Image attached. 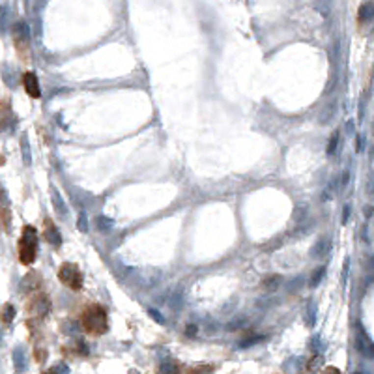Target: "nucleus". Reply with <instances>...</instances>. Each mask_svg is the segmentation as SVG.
<instances>
[{
  "label": "nucleus",
  "mask_w": 374,
  "mask_h": 374,
  "mask_svg": "<svg viewBox=\"0 0 374 374\" xmlns=\"http://www.w3.org/2000/svg\"><path fill=\"white\" fill-rule=\"evenodd\" d=\"M96 225H98V228L101 230V232H107L108 228L112 227V221H110V219H107V217L99 215L98 219H96Z\"/></svg>",
  "instance_id": "18"
},
{
  "label": "nucleus",
  "mask_w": 374,
  "mask_h": 374,
  "mask_svg": "<svg viewBox=\"0 0 374 374\" xmlns=\"http://www.w3.org/2000/svg\"><path fill=\"white\" fill-rule=\"evenodd\" d=\"M38 253V232L36 228L27 225L23 228V236L19 240V258L23 264H32Z\"/></svg>",
  "instance_id": "2"
},
{
  "label": "nucleus",
  "mask_w": 374,
  "mask_h": 374,
  "mask_svg": "<svg viewBox=\"0 0 374 374\" xmlns=\"http://www.w3.org/2000/svg\"><path fill=\"white\" fill-rule=\"evenodd\" d=\"M333 114H335V105H327L324 112L320 114V122H322V124L329 122V118H333Z\"/></svg>",
  "instance_id": "22"
},
{
  "label": "nucleus",
  "mask_w": 374,
  "mask_h": 374,
  "mask_svg": "<svg viewBox=\"0 0 374 374\" xmlns=\"http://www.w3.org/2000/svg\"><path fill=\"white\" fill-rule=\"evenodd\" d=\"M51 309L49 305V297L45 294H38L28 305V313H34L36 316H43Z\"/></svg>",
  "instance_id": "4"
},
{
  "label": "nucleus",
  "mask_w": 374,
  "mask_h": 374,
  "mask_svg": "<svg viewBox=\"0 0 374 374\" xmlns=\"http://www.w3.org/2000/svg\"><path fill=\"white\" fill-rule=\"evenodd\" d=\"M28 41V27L21 21L15 25V43H27Z\"/></svg>",
  "instance_id": "8"
},
{
  "label": "nucleus",
  "mask_w": 374,
  "mask_h": 374,
  "mask_svg": "<svg viewBox=\"0 0 374 374\" xmlns=\"http://www.w3.org/2000/svg\"><path fill=\"white\" fill-rule=\"evenodd\" d=\"M25 90H27V94H28L30 98H40L41 96V90H40V82H38V77H36V73H27L25 75Z\"/></svg>",
  "instance_id": "6"
},
{
  "label": "nucleus",
  "mask_w": 374,
  "mask_h": 374,
  "mask_svg": "<svg viewBox=\"0 0 374 374\" xmlns=\"http://www.w3.org/2000/svg\"><path fill=\"white\" fill-rule=\"evenodd\" d=\"M208 371H210V367H198V371L197 369H193L189 374H202V373H208Z\"/></svg>",
  "instance_id": "28"
},
{
  "label": "nucleus",
  "mask_w": 374,
  "mask_h": 374,
  "mask_svg": "<svg viewBox=\"0 0 374 374\" xmlns=\"http://www.w3.org/2000/svg\"><path fill=\"white\" fill-rule=\"evenodd\" d=\"M68 373H69V369L66 367V365H56V367L49 369L45 374H68Z\"/></svg>",
  "instance_id": "24"
},
{
  "label": "nucleus",
  "mask_w": 374,
  "mask_h": 374,
  "mask_svg": "<svg viewBox=\"0 0 374 374\" xmlns=\"http://www.w3.org/2000/svg\"><path fill=\"white\" fill-rule=\"evenodd\" d=\"M324 273H325V267H318L315 273H313V277H311L309 286H311V288H315L316 285H320V281L324 279Z\"/></svg>",
  "instance_id": "17"
},
{
  "label": "nucleus",
  "mask_w": 374,
  "mask_h": 374,
  "mask_svg": "<svg viewBox=\"0 0 374 374\" xmlns=\"http://www.w3.org/2000/svg\"><path fill=\"white\" fill-rule=\"evenodd\" d=\"M348 217H350V206H345V215H343V223L348 221Z\"/></svg>",
  "instance_id": "30"
},
{
  "label": "nucleus",
  "mask_w": 374,
  "mask_h": 374,
  "mask_svg": "<svg viewBox=\"0 0 374 374\" xmlns=\"http://www.w3.org/2000/svg\"><path fill=\"white\" fill-rule=\"evenodd\" d=\"M51 193H53V204H54V208L60 212V215H66V214H68V210H66V206H64V202L60 200L58 191L53 187V189H51Z\"/></svg>",
  "instance_id": "11"
},
{
  "label": "nucleus",
  "mask_w": 374,
  "mask_h": 374,
  "mask_svg": "<svg viewBox=\"0 0 374 374\" xmlns=\"http://www.w3.org/2000/svg\"><path fill=\"white\" fill-rule=\"evenodd\" d=\"M21 148H23V159H25V165H30V148H28V140L27 137L21 138Z\"/></svg>",
  "instance_id": "19"
},
{
  "label": "nucleus",
  "mask_w": 374,
  "mask_h": 374,
  "mask_svg": "<svg viewBox=\"0 0 374 374\" xmlns=\"http://www.w3.org/2000/svg\"><path fill=\"white\" fill-rule=\"evenodd\" d=\"M79 228L84 232V230H88V223H86V217H84V214H80L79 215Z\"/></svg>",
  "instance_id": "26"
},
{
  "label": "nucleus",
  "mask_w": 374,
  "mask_h": 374,
  "mask_svg": "<svg viewBox=\"0 0 374 374\" xmlns=\"http://www.w3.org/2000/svg\"><path fill=\"white\" fill-rule=\"evenodd\" d=\"M313 322H315V305L311 303L309 305V324H313Z\"/></svg>",
  "instance_id": "27"
},
{
  "label": "nucleus",
  "mask_w": 374,
  "mask_h": 374,
  "mask_svg": "<svg viewBox=\"0 0 374 374\" xmlns=\"http://www.w3.org/2000/svg\"><path fill=\"white\" fill-rule=\"evenodd\" d=\"M320 365H322V357H320V355H316V357L311 359V363H309V371H316Z\"/></svg>",
  "instance_id": "25"
},
{
  "label": "nucleus",
  "mask_w": 374,
  "mask_h": 374,
  "mask_svg": "<svg viewBox=\"0 0 374 374\" xmlns=\"http://www.w3.org/2000/svg\"><path fill=\"white\" fill-rule=\"evenodd\" d=\"M13 315H15V309L11 305H6L4 307V311H2V320H4V324H10L11 320H13Z\"/></svg>",
  "instance_id": "20"
},
{
  "label": "nucleus",
  "mask_w": 374,
  "mask_h": 374,
  "mask_svg": "<svg viewBox=\"0 0 374 374\" xmlns=\"http://www.w3.org/2000/svg\"><path fill=\"white\" fill-rule=\"evenodd\" d=\"M13 357H15V365H17V369L23 371V369H25V352L19 348V350H15Z\"/></svg>",
  "instance_id": "23"
},
{
  "label": "nucleus",
  "mask_w": 374,
  "mask_h": 374,
  "mask_svg": "<svg viewBox=\"0 0 374 374\" xmlns=\"http://www.w3.org/2000/svg\"><path fill=\"white\" fill-rule=\"evenodd\" d=\"M324 374H341V373H339V369H335V367H327L324 371Z\"/></svg>",
  "instance_id": "29"
},
{
  "label": "nucleus",
  "mask_w": 374,
  "mask_h": 374,
  "mask_svg": "<svg viewBox=\"0 0 374 374\" xmlns=\"http://www.w3.org/2000/svg\"><path fill=\"white\" fill-rule=\"evenodd\" d=\"M161 374H180V367L174 361H165L161 365Z\"/></svg>",
  "instance_id": "15"
},
{
  "label": "nucleus",
  "mask_w": 374,
  "mask_h": 374,
  "mask_svg": "<svg viewBox=\"0 0 374 374\" xmlns=\"http://www.w3.org/2000/svg\"><path fill=\"white\" fill-rule=\"evenodd\" d=\"M281 283H283V279L279 275H269L262 281V286H264L266 290H277V288L281 286Z\"/></svg>",
  "instance_id": "9"
},
{
  "label": "nucleus",
  "mask_w": 374,
  "mask_h": 374,
  "mask_svg": "<svg viewBox=\"0 0 374 374\" xmlns=\"http://www.w3.org/2000/svg\"><path fill=\"white\" fill-rule=\"evenodd\" d=\"M131 374H135V373H131Z\"/></svg>",
  "instance_id": "34"
},
{
  "label": "nucleus",
  "mask_w": 374,
  "mask_h": 374,
  "mask_svg": "<svg viewBox=\"0 0 374 374\" xmlns=\"http://www.w3.org/2000/svg\"><path fill=\"white\" fill-rule=\"evenodd\" d=\"M150 315H154L159 324H163V318H161V315H159V313H156V311H150Z\"/></svg>",
  "instance_id": "32"
},
{
  "label": "nucleus",
  "mask_w": 374,
  "mask_h": 374,
  "mask_svg": "<svg viewBox=\"0 0 374 374\" xmlns=\"http://www.w3.org/2000/svg\"><path fill=\"white\" fill-rule=\"evenodd\" d=\"M58 279L64 285H68L71 290H80L82 288V273L79 271V267L75 264H71V262H66V264L60 266Z\"/></svg>",
  "instance_id": "3"
},
{
  "label": "nucleus",
  "mask_w": 374,
  "mask_h": 374,
  "mask_svg": "<svg viewBox=\"0 0 374 374\" xmlns=\"http://www.w3.org/2000/svg\"><path fill=\"white\" fill-rule=\"evenodd\" d=\"M8 17H10V8L8 6H2L0 8V28L4 30L8 25Z\"/></svg>",
  "instance_id": "21"
},
{
  "label": "nucleus",
  "mask_w": 374,
  "mask_h": 374,
  "mask_svg": "<svg viewBox=\"0 0 374 374\" xmlns=\"http://www.w3.org/2000/svg\"><path fill=\"white\" fill-rule=\"evenodd\" d=\"M329 249V243H327V240H322L318 245H315L313 249H311V255L313 256H322L325 255V251Z\"/></svg>",
  "instance_id": "16"
},
{
  "label": "nucleus",
  "mask_w": 374,
  "mask_h": 374,
  "mask_svg": "<svg viewBox=\"0 0 374 374\" xmlns=\"http://www.w3.org/2000/svg\"><path fill=\"white\" fill-rule=\"evenodd\" d=\"M40 283H41L40 275L32 271V273H28V275L23 279V283H21V288H23V290H27V286H28V285H32V286H40Z\"/></svg>",
  "instance_id": "10"
},
{
  "label": "nucleus",
  "mask_w": 374,
  "mask_h": 374,
  "mask_svg": "<svg viewBox=\"0 0 374 374\" xmlns=\"http://www.w3.org/2000/svg\"><path fill=\"white\" fill-rule=\"evenodd\" d=\"M363 144H365L363 137H357V152H359V150H363Z\"/></svg>",
  "instance_id": "31"
},
{
  "label": "nucleus",
  "mask_w": 374,
  "mask_h": 374,
  "mask_svg": "<svg viewBox=\"0 0 374 374\" xmlns=\"http://www.w3.org/2000/svg\"><path fill=\"white\" fill-rule=\"evenodd\" d=\"M195 333H197V327H195V325H189V327H187V335H195Z\"/></svg>",
  "instance_id": "33"
},
{
  "label": "nucleus",
  "mask_w": 374,
  "mask_h": 374,
  "mask_svg": "<svg viewBox=\"0 0 374 374\" xmlns=\"http://www.w3.org/2000/svg\"><path fill=\"white\" fill-rule=\"evenodd\" d=\"M359 350H361V352H363L367 357H373V345H371V343L365 339L363 333L359 335Z\"/></svg>",
  "instance_id": "13"
},
{
  "label": "nucleus",
  "mask_w": 374,
  "mask_h": 374,
  "mask_svg": "<svg viewBox=\"0 0 374 374\" xmlns=\"http://www.w3.org/2000/svg\"><path fill=\"white\" fill-rule=\"evenodd\" d=\"M45 240H47L53 247L62 245V236H60L56 225H54L51 219H45Z\"/></svg>",
  "instance_id": "5"
},
{
  "label": "nucleus",
  "mask_w": 374,
  "mask_h": 374,
  "mask_svg": "<svg viewBox=\"0 0 374 374\" xmlns=\"http://www.w3.org/2000/svg\"><path fill=\"white\" fill-rule=\"evenodd\" d=\"M0 225L4 230H10V225H11V214L8 208H0Z\"/></svg>",
  "instance_id": "12"
},
{
  "label": "nucleus",
  "mask_w": 374,
  "mask_h": 374,
  "mask_svg": "<svg viewBox=\"0 0 374 374\" xmlns=\"http://www.w3.org/2000/svg\"><path fill=\"white\" fill-rule=\"evenodd\" d=\"M339 137H341V131L337 129L333 133V137L329 140V144H327V156H335L337 154V146H339Z\"/></svg>",
  "instance_id": "14"
},
{
  "label": "nucleus",
  "mask_w": 374,
  "mask_h": 374,
  "mask_svg": "<svg viewBox=\"0 0 374 374\" xmlns=\"http://www.w3.org/2000/svg\"><path fill=\"white\" fill-rule=\"evenodd\" d=\"M357 15H359V21H361V23H367V21L373 19V15H374L373 2H371V0L363 2V4L359 6V11H357Z\"/></svg>",
  "instance_id": "7"
},
{
  "label": "nucleus",
  "mask_w": 374,
  "mask_h": 374,
  "mask_svg": "<svg viewBox=\"0 0 374 374\" xmlns=\"http://www.w3.org/2000/svg\"><path fill=\"white\" fill-rule=\"evenodd\" d=\"M82 325L84 329L92 335H103L108 327V316L107 311L101 305L94 303L82 313Z\"/></svg>",
  "instance_id": "1"
}]
</instances>
